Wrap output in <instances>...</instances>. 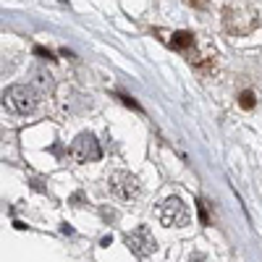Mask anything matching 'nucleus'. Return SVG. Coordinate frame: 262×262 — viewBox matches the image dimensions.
I'll return each instance as SVG.
<instances>
[{
    "label": "nucleus",
    "instance_id": "nucleus-1",
    "mask_svg": "<svg viewBox=\"0 0 262 262\" xmlns=\"http://www.w3.org/2000/svg\"><path fill=\"white\" fill-rule=\"evenodd\" d=\"M0 100H3L6 111L13 113V116H29V113L37 111V105H39L37 92L32 90V86H27V84H13V86H8Z\"/></svg>",
    "mask_w": 262,
    "mask_h": 262
},
{
    "label": "nucleus",
    "instance_id": "nucleus-2",
    "mask_svg": "<svg viewBox=\"0 0 262 262\" xmlns=\"http://www.w3.org/2000/svg\"><path fill=\"white\" fill-rule=\"evenodd\" d=\"M223 27H226V32H231V34H236V37H244V34H249V32H254V27H257V16L249 11V8H244V6H226V11H223Z\"/></svg>",
    "mask_w": 262,
    "mask_h": 262
},
{
    "label": "nucleus",
    "instance_id": "nucleus-3",
    "mask_svg": "<svg viewBox=\"0 0 262 262\" xmlns=\"http://www.w3.org/2000/svg\"><path fill=\"white\" fill-rule=\"evenodd\" d=\"M158 215H160V223L168 226V228H184L191 221L189 207L184 205V200H179V196H168V200L160 205Z\"/></svg>",
    "mask_w": 262,
    "mask_h": 262
},
{
    "label": "nucleus",
    "instance_id": "nucleus-4",
    "mask_svg": "<svg viewBox=\"0 0 262 262\" xmlns=\"http://www.w3.org/2000/svg\"><path fill=\"white\" fill-rule=\"evenodd\" d=\"M107 189H111V194L116 196V200H134V196H139V179L131 176L128 170H116L111 173V179H107Z\"/></svg>",
    "mask_w": 262,
    "mask_h": 262
},
{
    "label": "nucleus",
    "instance_id": "nucleus-5",
    "mask_svg": "<svg viewBox=\"0 0 262 262\" xmlns=\"http://www.w3.org/2000/svg\"><path fill=\"white\" fill-rule=\"evenodd\" d=\"M126 247L134 252L139 259H144V257H149L152 252L158 249V242H155V236H152V231L147 228V226H139V228H134L131 233H126Z\"/></svg>",
    "mask_w": 262,
    "mask_h": 262
},
{
    "label": "nucleus",
    "instance_id": "nucleus-6",
    "mask_svg": "<svg viewBox=\"0 0 262 262\" xmlns=\"http://www.w3.org/2000/svg\"><path fill=\"white\" fill-rule=\"evenodd\" d=\"M71 155L76 163H95L102 158V147L95 139V134H79L71 144Z\"/></svg>",
    "mask_w": 262,
    "mask_h": 262
},
{
    "label": "nucleus",
    "instance_id": "nucleus-7",
    "mask_svg": "<svg viewBox=\"0 0 262 262\" xmlns=\"http://www.w3.org/2000/svg\"><path fill=\"white\" fill-rule=\"evenodd\" d=\"M170 45L176 50H181V53H186L189 48H194V34L191 32H176L173 39H170Z\"/></svg>",
    "mask_w": 262,
    "mask_h": 262
},
{
    "label": "nucleus",
    "instance_id": "nucleus-8",
    "mask_svg": "<svg viewBox=\"0 0 262 262\" xmlns=\"http://www.w3.org/2000/svg\"><path fill=\"white\" fill-rule=\"evenodd\" d=\"M254 102H257V97H254V92H252V90H244L242 95H238V105H242L244 111H252Z\"/></svg>",
    "mask_w": 262,
    "mask_h": 262
},
{
    "label": "nucleus",
    "instance_id": "nucleus-9",
    "mask_svg": "<svg viewBox=\"0 0 262 262\" xmlns=\"http://www.w3.org/2000/svg\"><path fill=\"white\" fill-rule=\"evenodd\" d=\"M196 212H200V221H202V226H210V217H207V210H205V205H202V202L196 205Z\"/></svg>",
    "mask_w": 262,
    "mask_h": 262
},
{
    "label": "nucleus",
    "instance_id": "nucleus-10",
    "mask_svg": "<svg viewBox=\"0 0 262 262\" xmlns=\"http://www.w3.org/2000/svg\"><path fill=\"white\" fill-rule=\"evenodd\" d=\"M34 53H37L39 58H45V60H50V58H53V53H50V50H45V48H34Z\"/></svg>",
    "mask_w": 262,
    "mask_h": 262
},
{
    "label": "nucleus",
    "instance_id": "nucleus-11",
    "mask_svg": "<svg viewBox=\"0 0 262 262\" xmlns=\"http://www.w3.org/2000/svg\"><path fill=\"white\" fill-rule=\"evenodd\" d=\"M121 100H123V105H128V107H134V111H142V107L134 102V100H131V97H126V95H121Z\"/></svg>",
    "mask_w": 262,
    "mask_h": 262
},
{
    "label": "nucleus",
    "instance_id": "nucleus-12",
    "mask_svg": "<svg viewBox=\"0 0 262 262\" xmlns=\"http://www.w3.org/2000/svg\"><path fill=\"white\" fill-rule=\"evenodd\" d=\"M191 6H196V8H207L210 6V0H189Z\"/></svg>",
    "mask_w": 262,
    "mask_h": 262
}]
</instances>
